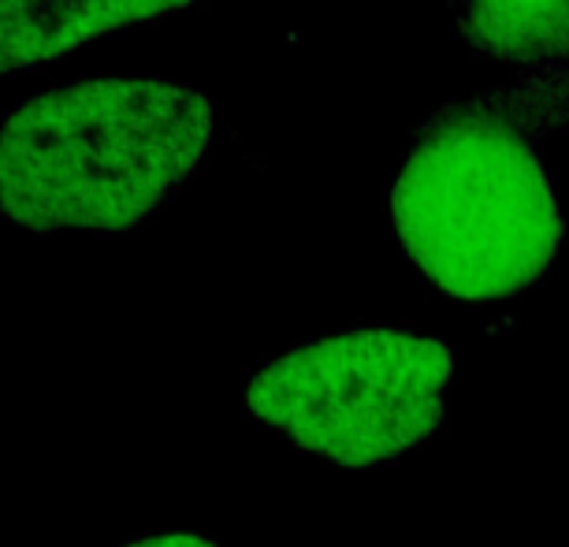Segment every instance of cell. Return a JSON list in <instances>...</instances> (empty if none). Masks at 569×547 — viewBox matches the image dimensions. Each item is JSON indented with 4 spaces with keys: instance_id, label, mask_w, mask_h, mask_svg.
I'll return each mask as SVG.
<instances>
[{
    "instance_id": "1",
    "label": "cell",
    "mask_w": 569,
    "mask_h": 547,
    "mask_svg": "<svg viewBox=\"0 0 569 547\" xmlns=\"http://www.w3.org/2000/svg\"><path fill=\"white\" fill-rule=\"evenodd\" d=\"M212 105L171 79H74L0 120V217L16 228L120 235L198 171Z\"/></svg>"
},
{
    "instance_id": "2",
    "label": "cell",
    "mask_w": 569,
    "mask_h": 547,
    "mask_svg": "<svg viewBox=\"0 0 569 547\" xmlns=\"http://www.w3.org/2000/svg\"><path fill=\"white\" fill-rule=\"evenodd\" d=\"M391 220L413 265L461 302L521 295L562 242L543 160L491 112H450L428 127L391 187Z\"/></svg>"
},
{
    "instance_id": "3",
    "label": "cell",
    "mask_w": 569,
    "mask_h": 547,
    "mask_svg": "<svg viewBox=\"0 0 569 547\" xmlns=\"http://www.w3.org/2000/svg\"><path fill=\"white\" fill-rule=\"evenodd\" d=\"M450 350L406 328H358L279 354L246 388L261 425L336 466H380L443 425Z\"/></svg>"
},
{
    "instance_id": "4",
    "label": "cell",
    "mask_w": 569,
    "mask_h": 547,
    "mask_svg": "<svg viewBox=\"0 0 569 547\" xmlns=\"http://www.w3.org/2000/svg\"><path fill=\"white\" fill-rule=\"evenodd\" d=\"M190 4L194 0H0V79L46 68L86 41Z\"/></svg>"
},
{
    "instance_id": "5",
    "label": "cell",
    "mask_w": 569,
    "mask_h": 547,
    "mask_svg": "<svg viewBox=\"0 0 569 547\" xmlns=\"http://www.w3.org/2000/svg\"><path fill=\"white\" fill-rule=\"evenodd\" d=\"M461 38L491 60L547 68L569 60V0H450Z\"/></svg>"
},
{
    "instance_id": "6",
    "label": "cell",
    "mask_w": 569,
    "mask_h": 547,
    "mask_svg": "<svg viewBox=\"0 0 569 547\" xmlns=\"http://www.w3.org/2000/svg\"><path fill=\"white\" fill-rule=\"evenodd\" d=\"M127 547H217L206 536H190V533H168V536H146V540H134Z\"/></svg>"
}]
</instances>
